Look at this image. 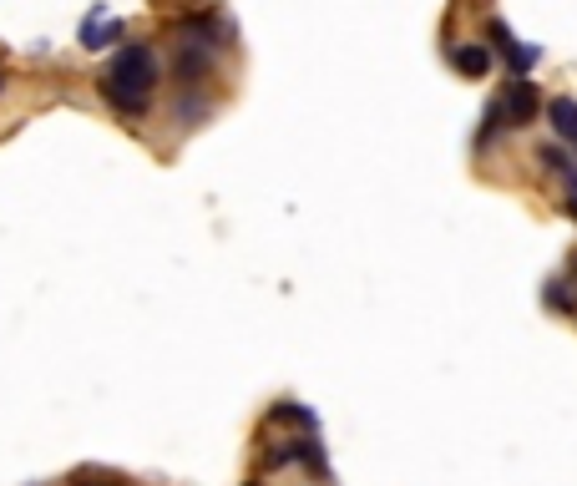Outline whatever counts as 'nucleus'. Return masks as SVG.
<instances>
[{
  "instance_id": "obj_13",
  "label": "nucleus",
  "mask_w": 577,
  "mask_h": 486,
  "mask_svg": "<svg viewBox=\"0 0 577 486\" xmlns=\"http://www.w3.org/2000/svg\"><path fill=\"white\" fill-rule=\"evenodd\" d=\"M0 87H6V71H0Z\"/></svg>"
},
{
  "instance_id": "obj_8",
  "label": "nucleus",
  "mask_w": 577,
  "mask_h": 486,
  "mask_svg": "<svg viewBox=\"0 0 577 486\" xmlns=\"http://www.w3.org/2000/svg\"><path fill=\"white\" fill-rule=\"evenodd\" d=\"M274 421H289V426H304V431H314V416L304 411V405H294V400H279V405H274Z\"/></svg>"
},
{
  "instance_id": "obj_11",
  "label": "nucleus",
  "mask_w": 577,
  "mask_h": 486,
  "mask_svg": "<svg viewBox=\"0 0 577 486\" xmlns=\"http://www.w3.org/2000/svg\"><path fill=\"white\" fill-rule=\"evenodd\" d=\"M81 486H122V481H81Z\"/></svg>"
},
{
  "instance_id": "obj_9",
  "label": "nucleus",
  "mask_w": 577,
  "mask_h": 486,
  "mask_svg": "<svg viewBox=\"0 0 577 486\" xmlns=\"http://www.w3.org/2000/svg\"><path fill=\"white\" fill-rule=\"evenodd\" d=\"M547 304H552V309H562V314L572 309V294H567V284H562V279H552V284H547Z\"/></svg>"
},
{
  "instance_id": "obj_4",
  "label": "nucleus",
  "mask_w": 577,
  "mask_h": 486,
  "mask_svg": "<svg viewBox=\"0 0 577 486\" xmlns=\"http://www.w3.org/2000/svg\"><path fill=\"white\" fill-rule=\"evenodd\" d=\"M122 36H127V26H122V21H112L102 6L87 16V26H81V46H87V51H107V46H117Z\"/></svg>"
},
{
  "instance_id": "obj_12",
  "label": "nucleus",
  "mask_w": 577,
  "mask_h": 486,
  "mask_svg": "<svg viewBox=\"0 0 577 486\" xmlns=\"http://www.w3.org/2000/svg\"><path fill=\"white\" fill-rule=\"evenodd\" d=\"M567 213H572V218H577V193H572V198H567Z\"/></svg>"
},
{
  "instance_id": "obj_2",
  "label": "nucleus",
  "mask_w": 577,
  "mask_h": 486,
  "mask_svg": "<svg viewBox=\"0 0 577 486\" xmlns=\"http://www.w3.org/2000/svg\"><path fill=\"white\" fill-rule=\"evenodd\" d=\"M502 122L507 127H532L537 122V112H542V97H537V87H532V81L527 76H512L507 81V87H502Z\"/></svg>"
},
{
  "instance_id": "obj_3",
  "label": "nucleus",
  "mask_w": 577,
  "mask_h": 486,
  "mask_svg": "<svg viewBox=\"0 0 577 486\" xmlns=\"http://www.w3.org/2000/svg\"><path fill=\"white\" fill-rule=\"evenodd\" d=\"M486 41L507 56V66H512L517 76H527V71L542 61V46H522V41L512 36V26H507V21H486Z\"/></svg>"
},
{
  "instance_id": "obj_10",
  "label": "nucleus",
  "mask_w": 577,
  "mask_h": 486,
  "mask_svg": "<svg viewBox=\"0 0 577 486\" xmlns=\"http://www.w3.org/2000/svg\"><path fill=\"white\" fill-rule=\"evenodd\" d=\"M178 117H183V122H188V127H193V122H198V117H208V102H193V97H188V102H183V107H178Z\"/></svg>"
},
{
  "instance_id": "obj_7",
  "label": "nucleus",
  "mask_w": 577,
  "mask_h": 486,
  "mask_svg": "<svg viewBox=\"0 0 577 486\" xmlns=\"http://www.w3.org/2000/svg\"><path fill=\"white\" fill-rule=\"evenodd\" d=\"M537 162H542V173H552V178H572V173H577V168H572V157H567L557 142L537 147Z\"/></svg>"
},
{
  "instance_id": "obj_1",
  "label": "nucleus",
  "mask_w": 577,
  "mask_h": 486,
  "mask_svg": "<svg viewBox=\"0 0 577 486\" xmlns=\"http://www.w3.org/2000/svg\"><path fill=\"white\" fill-rule=\"evenodd\" d=\"M152 92H157V56L147 41H127L102 76V97L122 117H142L152 107Z\"/></svg>"
},
{
  "instance_id": "obj_6",
  "label": "nucleus",
  "mask_w": 577,
  "mask_h": 486,
  "mask_svg": "<svg viewBox=\"0 0 577 486\" xmlns=\"http://www.w3.org/2000/svg\"><path fill=\"white\" fill-rule=\"evenodd\" d=\"M451 61H456V71H466V76H486V71H491V51H486V46H476V41L456 46V51H451Z\"/></svg>"
},
{
  "instance_id": "obj_14",
  "label": "nucleus",
  "mask_w": 577,
  "mask_h": 486,
  "mask_svg": "<svg viewBox=\"0 0 577 486\" xmlns=\"http://www.w3.org/2000/svg\"><path fill=\"white\" fill-rule=\"evenodd\" d=\"M249 486H259V481H249Z\"/></svg>"
},
{
  "instance_id": "obj_15",
  "label": "nucleus",
  "mask_w": 577,
  "mask_h": 486,
  "mask_svg": "<svg viewBox=\"0 0 577 486\" xmlns=\"http://www.w3.org/2000/svg\"><path fill=\"white\" fill-rule=\"evenodd\" d=\"M572 269H577V259H572Z\"/></svg>"
},
{
  "instance_id": "obj_5",
  "label": "nucleus",
  "mask_w": 577,
  "mask_h": 486,
  "mask_svg": "<svg viewBox=\"0 0 577 486\" xmlns=\"http://www.w3.org/2000/svg\"><path fill=\"white\" fill-rule=\"evenodd\" d=\"M547 122H552V132H557L562 142L577 147V102H572V97H552V102H547Z\"/></svg>"
}]
</instances>
